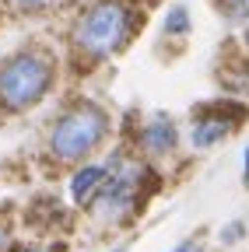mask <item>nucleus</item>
<instances>
[{
    "mask_svg": "<svg viewBox=\"0 0 249 252\" xmlns=\"http://www.w3.org/2000/svg\"><path fill=\"white\" fill-rule=\"evenodd\" d=\"M214 4L232 21H249V0H214Z\"/></svg>",
    "mask_w": 249,
    "mask_h": 252,
    "instance_id": "6e6552de",
    "label": "nucleus"
},
{
    "mask_svg": "<svg viewBox=\"0 0 249 252\" xmlns=\"http://www.w3.org/2000/svg\"><path fill=\"white\" fill-rule=\"evenodd\" d=\"M242 175H246V186H249V151H246V158H242Z\"/></svg>",
    "mask_w": 249,
    "mask_h": 252,
    "instance_id": "f8f14e48",
    "label": "nucleus"
},
{
    "mask_svg": "<svg viewBox=\"0 0 249 252\" xmlns=\"http://www.w3.org/2000/svg\"><path fill=\"white\" fill-rule=\"evenodd\" d=\"M176 140H179L176 123L165 119V116H154L144 130H141V147H144L147 154H169V151L176 147Z\"/></svg>",
    "mask_w": 249,
    "mask_h": 252,
    "instance_id": "20e7f679",
    "label": "nucleus"
},
{
    "mask_svg": "<svg viewBox=\"0 0 249 252\" xmlns=\"http://www.w3.org/2000/svg\"><path fill=\"white\" fill-rule=\"evenodd\" d=\"M112 252H127V249H123V245H116V249H112Z\"/></svg>",
    "mask_w": 249,
    "mask_h": 252,
    "instance_id": "ddd939ff",
    "label": "nucleus"
},
{
    "mask_svg": "<svg viewBox=\"0 0 249 252\" xmlns=\"http://www.w3.org/2000/svg\"><path fill=\"white\" fill-rule=\"evenodd\" d=\"M14 4H18L21 11H42V7L49 4V0H14Z\"/></svg>",
    "mask_w": 249,
    "mask_h": 252,
    "instance_id": "9d476101",
    "label": "nucleus"
},
{
    "mask_svg": "<svg viewBox=\"0 0 249 252\" xmlns=\"http://www.w3.org/2000/svg\"><path fill=\"white\" fill-rule=\"evenodd\" d=\"M109 133V116L99 105H77L53 126L49 133V151L60 161H81L91 154Z\"/></svg>",
    "mask_w": 249,
    "mask_h": 252,
    "instance_id": "7ed1b4c3",
    "label": "nucleus"
},
{
    "mask_svg": "<svg viewBox=\"0 0 249 252\" xmlns=\"http://www.w3.org/2000/svg\"><path fill=\"white\" fill-rule=\"evenodd\" d=\"M106 179H109V165H84V168H77L74 179H71L74 203H91L99 196V189H102Z\"/></svg>",
    "mask_w": 249,
    "mask_h": 252,
    "instance_id": "39448f33",
    "label": "nucleus"
},
{
    "mask_svg": "<svg viewBox=\"0 0 249 252\" xmlns=\"http://www.w3.org/2000/svg\"><path fill=\"white\" fill-rule=\"evenodd\" d=\"M28 252H42V249H28Z\"/></svg>",
    "mask_w": 249,
    "mask_h": 252,
    "instance_id": "2eb2a0df",
    "label": "nucleus"
},
{
    "mask_svg": "<svg viewBox=\"0 0 249 252\" xmlns=\"http://www.w3.org/2000/svg\"><path fill=\"white\" fill-rule=\"evenodd\" d=\"M56 81V67L46 53H21L0 67V105L7 112H25L39 105Z\"/></svg>",
    "mask_w": 249,
    "mask_h": 252,
    "instance_id": "f03ea898",
    "label": "nucleus"
},
{
    "mask_svg": "<svg viewBox=\"0 0 249 252\" xmlns=\"http://www.w3.org/2000/svg\"><path fill=\"white\" fill-rule=\"evenodd\" d=\"M190 11L186 7H172L169 14H165V21H162V32L165 35H186V32H190Z\"/></svg>",
    "mask_w": 249,
    "mask_h": 252,
    "instance_id": "0eeeda50",
    "label": "nucleus"
},
{
    "mask_svg": "<svg viewBox=\"0 0 249 252\" xmlns=\"http://www.w3.org/2000/svg\"><path fill=\"white\" fill-rule=\"evenodd\" d=\"M172 252H200V249H197V245H193V242H182V245H176V249H172Z\"/></svg>",
    "mask_w": 249,
    "mask_h": 252,
    "instance_id": "9b49d317",
    "label": "nucleus"
},
{
    "mask_svg": "<svg viewBox=\"0 0 249 252\" xmlns=\"http://www.w3.org/2000/svg\"><path fill=\"white\" fill-rule=\"evenodd\" d=\"M232 133V123H225L221 116H204L193 123V147H214L217 140H225Z\"/></svg>",
    "mask_w": 249,
    "mask_h": 252,
    "instance_id": "423d86ee",
    "label": "nucleus"
},
{
    "mask_svg": "<svg viewBox=\"0 0 249 252\" xmlns=\"http://www.w3.org/2000/svg\"><path fill=\"white\" fill-rule=\"evenodd\" d=\"M242 238V224H239V220H232V224L225 228V235H221V242H239Z\"/></svg>",
    "mask_w": 249,
    "mask_h": 252,
    "instance_id": "1a4fd4ad",
    "label": "nucleus"
},
{
    "mask_svg": "<svg viewBox=\"0 0 249 252\" xmlns=\"http://www.w3.org/2000/svg\"><path fill=\"white\" fill-rule=\"evenodd\" d=\"M137 14L123 0H102L95 4L74 28V46L91 60H109L134 39Z\"/></svg>",
    "mask_w": 249,
    "mask_h": 252,
    "instance_id": "f257e3e1",
    "label": "nucleus"
},
{
    "mask_svg": "<svg viewBox=\"0 0 249 252\" xmlns=\"http://www.w3.org/2000/svg\"><path fill=\"white\" fill-rule=\"evenodd\" d=\"M246 42H249V25H246Z\"/></svg>",
    "mask_w": 249,
    "mask_h": 252,
    "instance_id": "4468645a",
    "label": "nucleus"
}]
</instances>
